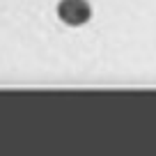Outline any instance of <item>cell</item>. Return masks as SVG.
I'll use <instances>...</instances> for the list:
<instances>
[{
  "mask_svg": "<svg viewBox=\"0 0 156 156\" xmlns=\"http://www.w3.org/2000/svg\"><path fill=\"white\" fill-rule=\"evenodd\" d=\"M58 16L62 23L78 28V25L87 23L92 19V7H90L87 0H60Z\"/></svg>",
  "mask_w": 156,
  "mask_h": 156,
  "instance_id": "1",
  "label": "cell"
}]
</instances>
